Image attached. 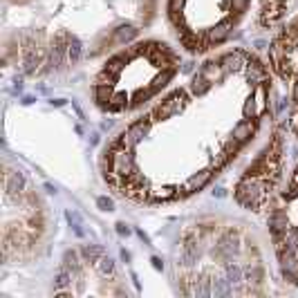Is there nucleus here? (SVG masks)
<instances>
[{
  "mask_svg": "<svg viewBox=\"0 0 298 298\" xmlns=\"http://www.w3.org/2000/svg\"><path fill=\"white\" fill-rule=\"evenodd\" d=\"M211 88H213V83L202 74V72H197V74L191 79V92L195 96H204L208 90H211Z\"/></svg>",
  "mask_w": 298,
  "mask_h": 298,
  "instance_id": "1a4fd4ad",
  "label": "nucleus"
},
{
  "mask_svg": "<svg viewBox=\"0 0 298 298\" xmlns=\"http://www.w3.org/2000/svg\"><path fill=\"white\" fill-rule=\"evenodd\" d=\"M242 115H245V119H251L253 115H258V108H255L253 96H249V99L245 101V108H242Z\"/></svg>",
  "mask_w": 298,
  "mask_h": 298,
  "instance_id": "cd10ccee",
  "label": "nucleus"
},
{
  "mask_svg": "<svg viewBox=\"0 0 298 298\" xmlns=\"http://www.w3.org/2000/svg\"><path fill=\"white\" fill-rule=\"evenodd\" d=\"M255 133V123L251 121V119H245V121H240L238 126L233 128V135L231 137L235 139V141H240V144H245V141H249L251 137H253Z\"/></svg>",
  "mask_w": 298,
  "mask_h": 298,
  "instance_id": "423d86ee",
  "label": "nucleus"
},
{
  "mask_svg": "<svg viewBox=\"0 0 298 298\" xmlns=\"http://www.w3.org/2000/svg\"><path fill=\"white\" fill-rule=\"evenodd\" d=\"M224 274H227V278H229L233 285H238V282L245 280V269L240 265H235V262H227V267H224Z\"/></svg>",
  "mask_w": 298,
  "mask_h": 298,
  "instance_id": "aec40b11",
  "label": "nucleus"
},
{
  "mask_svg": "<svg viewBox=\"0 0 298 298\" xmlns=\"http://www.w3.org/2000/svg\"><path fill=\"white\" fill-rule=\"evenodd\" d=\"M25 188H27V180L21 170H11V173L5 175V195L9 197V200L21 197L23 193H25Z\"/></svg>",
  "mask_w": 298,
  "mask_h": 298,
  "instance_id": "7ed1b4c3",
  "label": "nucleus"
},
{
  "mask_svg": "<svg viewBox=\"0 0 298 298\" xmlns=\"http://www.w3.org/2000/svg\"><path fill=\"white\" fill-rule=\"evenodd\" d=\"M184 108H186V94H184V92H173L166 101H161L160 106L153 110V119L155 121H164V119H170V117H175V115H180Z\"/></svg>",
  "mask_w": 298,
  "mask_h": 298,
  "instance_id": "f257e3e1",
  "label": "nucleus"
},
{
  "mask_svg": "<svg viewBox=\"0 0 298 298\" xmlns=\"http://www.w3.org/2000/svg\"><path fill=\"white\" fill-rule=\"evenodd\" d=\"M96 269H99V274H101L103 278H112V276H115L117 265H115V260H112L110 255H101L99 262H96Z\"/></svg>",
  "mask_w": 298,
  "mask_h": 298,
  "instance_id": "a211bd4d",
  "label": "nucleus"
},
{
  "mask_svg": "<svg viewBox=\"0 0 298 298\" xmlns=\"http://www.w3.org/2000/svg\"><path fill=\"white\" fill-rule=\"evenodd\" d=\"M282 14V2H269V5H265V9H262V23H272L276 21V18H280Z\"/></svg>",
  "mask_w": 298,
  "mask_h": 298,
  "instance_id": "6ab92c4d",
  "label": "nucleus"
},
{
  "mask_svg": "<svg viewBox=\"0 0 298 298\" xmlns=\"http://www.w3.org/2000/svg\"><path fill=\"white\" fill-rule=\"evenodd\" d=\"M292 188L298 191V170H296V175H294V180H292Z\"/></svg>",
  "mask_w": 298,
  "mask_h": 298,
  "instance_id": "4c0bfd02",
  "label": "nucleus"
},
{
  "mask_svg": "<svg viewBox=\"0 0 298 298\" xmlns=\"http://www.w3.org/2000/svg\"><path fill=\"white\" fill-rule=\"evenodd\" d=\"M251 0H231V7H233V11H238V14H245L247 9H249Z\"/></svg>",
  "mask_w": 298,
  "mask_h": 298,
  "instance_id": "c756f323",
  "label": "nucleus"
},
{
  "mask_svg": "<svg viewBox=\"0 0 298 298\" xmlns=\"http://www.w3.org/2000/svg\"><path fill=\"white\" fill-rule=\"evenodd\" d=\"M112 173L119 177H130L135 173V160L128 148H121L112 155Z\"/></svg>",
  "mask_w": 298,
  "mask_h": 298,
  "instance_id": "f03ea898",
  "label": "nucleus"
},
{
  "mask_svg": "<svg viewBox=\"0 0 298 298\" xmlns=\"http://www.w3.org/2000/svg\"><path fill=\"white\" fill-rule=\"evenodd\" d=\"M128 133H130V137H133L135 144L141 141V139L150 133V119L141 117V119H137V121H133V123H130V128H128Z\"/></svg>",
  "mask_w": 298,
  "mask_h": 298,
  "instance_id": "0eeeda50",
  "label": "nucleus"
},
{
  "mask_svg": "<svg viewBox=\"0 0 298 298\" xmlns=\"http://www.w3.org/2000/svg\"><path fill=\"white\" fill-rule=\"evenodd\" d=\"M126 54H119V56H112L110 61H108V65L106 68L110 69V72H115V74H119V72H121V68L123 65H126Z\"/></svg>",
  "mask_w": 298,
  "mask_h": 298,
  "instance_id": "393cba45",
  "label": "nucleus"
},
{
  "mask_svg": "<svg viewBox=\"0 0 298 298\" xmlns=\"http://www.w3.org/2000/svg\"><path fill=\"white\" fill-rule=\"evenodd\" d=\"M292 128L298 133V115H294V117H292Z\"/></svg>",
  "mask_w": 298,
  "mask_h": 298,
  "instance_id": "e433bc0d",
  "label": "nucleus"
},
{
  "mask_svg": "<svg viewBox=\"0 0 298 298\" xmlns=\"http://www.w3.org/2000/svg\"><path fill=\"white\" fill-rule=\"evenodd\" d=\"M229 34H231V23H222V25H215L213 29H208V43H222V41H227L229 38Z\"/></svg>",
  "mask_w": 298,
  "mask_h": 298,
  "instance_id": "ddd939ff",
  "label": "nucleus"
},
{
  "mask_svg": "<svg viewBox=\"0 0 298 298\" xmlns=\"http://www.w3.org/2000/svg\"><path fill=\"white\" fill-rule=\"evenodd\" d=\"M117 233L119 235H130V233H133V229H130L126 222H117Z\"/></svg>",
  "mask_w": 298,
  "mask_h": 298,
  "instance_id": "473e14b6",
  "label": "nucleus"
},
{
  "mask_svg": "<svg viewBox=\"0 0 298 298\" xmlns=\"http://www.w3.org/2000/svg\"><path fill=\"white\" fill-rule=\"evenodd\" d=\"M150 262H153V267L157 269V272H161V269H164V262H161L160 258H150Z\"/></svg>",
  "mask_w": 298,
  "mask_h": 298,
  "instance_id": "72a5a7b5",
  "label": "nucleus"
},
{
  "mask_svg": "<svg viewBox=\"0 0 298 298\" xmlns=\"http://www.w3.org/2000/svg\"><path fill=\"white\" fill-rule=\"evenodd\" d=\"M112 38H115V43H119V45H126V43L137 38V29H135L133 25H119L117 29H115V34H112Z\"/></svg>",
  "mask_w": 298,
  "mask_h": 298,
  "instance_id": "9b49d317",
  "label": "nucleus"
},
{
  "mask_svg": "<svg viewBox=\"0 0 298 298\" xmlns=\"http://www.w3.org/2000/svg\"><path fill=\"white\" fill-rule=\"evenodd\" d=\"M184 7V0H168V11L170 14H180Z\"/></svg>",
  "mask_w": 298,
  "mask_h": 298,
  "instance_id": "2f4dec72",
  "label": "nucleus"
},
{
  "mask_svg": "<svg viewBox=\"0 0 298 298\" xmlns=\"http://www.w3.org/2000/svg\"><path fill=\"white\" fill-rule=\"evenodd\" d=\"M231 157H233V155L224 150V153H220L218 157L213 160V166H215V168H222V166H227V164H229V160H231Z\"/></svg>",
  "mask_w": 298,
  "mask_h": 298,
  "instance_id": "c85d7f7f",
  "label": "nucleus"
},
{
  "mask_svg": "<svg viewBox=\"0 0 298 298\" xmlns=\"http://www.w3.org/2000/svg\"><path fill=\"white\" fill-rule=\"evenodd\" d=\"M81 56H83V45L76 36L69 38V45H68V61L69 63H79Z\"/></svg>",
  "mask_w": 298,
  "mask_h": 298,
  "instance_id": "f3484780",
  "label": "nucleus"
},
{
  "mask_svg": "<svg viewBox=\"0 0 298 298\" xmlns=\"http://www.w3.org/2000/svg\"><path fill=\"white\" fill-rule=\"evenodd\" d=\"M63 265L68 267L69 272H79L81 265H79V253H76L74 249H68L63 253Z\"/></svg>",
  "mask_w": 298,
  "mask_h": 298,
  "instance_id": "4be33fe9",
  "label": "nucleus"
},
{
  "mask_svg": "<svg viewBox=\"0 0 298 298\" xmlns=\"http://www.w3.org/2000/svg\"><path fill=\"white\" fill-rule=\"evenodd\" d=\"M72 285V272H69L68 267H63L59 274H56V278H54V289H65Z\"/></svg>",
  "mask_w": 298,
  "mask_h": 298,
  "instance_id": "412c9836",
  "label": "nucleus"
},
{
  "mask_svg": "<svg viewBox=\"0 0 298 298\" xmlns=\"http://www.w3.org/2000/svg\"><path fill=\"white\" fill-rule=\"evenodd\" d=\"M245 278L249 285H260L262 280H265V269H262L260 265H249L247 267V272H245Z\"/></svg>",
  "mask_w": 298,
  "mask_h": 298,
  "instance_id": "dca6fc26",
  "label": "nucleus"
},
{
  "mask_svg": "<svg viewBox=\"0 0 298 298\" xmlns=\"http://www.w3.org/2000/svg\"><path fill=\"white\" fill-rule=\"evenodd\" d=\"M233 294V282L227 276L213 278V296H231Z\"/></svg>",
  "mask_w": 298,
  "mask_h": 298,
  "instance_id": "f8f14e48",
  "label": "nucleus"
},
{
  "mask_svg": "<svg viewBox=\"0 0 298 298\" xmlns=\"http://www.w3.org/2000/svg\"><path fill=\"white\" fill-rule=\"evenodd\" d=\"M202 255V247H200V240H195V242H188V245L182 247L180 251V262L184 267H191L197 262V258Z\"/></svg>",
  "mask_w": 298,
  "mask_h": 298,
  "instance_id": "20e7f679",
  "label": "nucleus"
},
{
  "mask_svg": "<svg viewBox=\"0 0 298 298\" xmlns=\"http://www.w3.org/2000/svg\"><path fill=\"white\" fill-rule=\"evenodd\" d=\"M200 72H202V74L206 76V79L211 81V83H215V81H220V79H222L227 69H224V68H220V65H215V63H213V61H208V63H204L202 68H200Z\"/></svg>",
  "mask_w": 298,
  "mask_h": 298,
  "instance_id": "4468645a",
  "label": "nucleus"
},
{
  "mask_svg": "<svg viewBox=\"0 0 298 298\" xmlns=\"http://www.w3.org/2000/svg\"><path fill=\"white\" fill-rule=\"evenodd\" d=\"M211 175H213V170H200L197 175H193L191 180L184 184V193H195V191H202L204 186L208 184V180H211Z\"/></svg>",
  "mask_w": 298,
  "mask_h": 298,
  "instance_id": "39448f33",
  "label": "nucleus"
},
{
  "mask_svg": "<svg viewBox=\"0 0 298 298\" xmlns=\"http://www.w3.org/2000/svg\"><path fill=\"white\" fill-rule=\"evenodd\" d=\"M173 76H175V69H164V74H160V76H155L153 79V88L155 90H161Z\"/></svg>",
  "mask_w": 298,
  "mask_h": 298,
  "instance_id": "b1692460",
  "label": "nucleus"
},
{
  "mask_svg": "<svg viewBox=\"0 0 298 298\" xmlns=\"http://www.w3.org/2000/svg\"><path fill=\"white\" fill-rule=\"evenodd\" d=\"M173 197H177L173 186H164V188H157V191H155V200H173Z\"/></svg>",
  "mask_w": 298,
  "mask_h": 298,
  "instance_id": "bb28decb",
  "label": "nucleus"
},
{
  "mask_svg": "<svg viewBox=\"0 0 298 298\" xmlns=\"http://www.w3.org/2000/svg\"><path fill=\"white\" fill-rule=\"evenodd\" d=\"M182 69H184V72H191V69H193V63H191V61H188V63H184V68H182Z\"/></svg>",
  "mask_w": 298,
  "mask_h": 298,
  "instance_id": "58836bf2",
  "label": "nucleus"
},
{
  "mask_svg": "<svg viewBox=\"0 0 298 298\" xmlns=\"http://www.w3.org/2000/svg\"><path fill=\"white\" fill-rule=\"evenodd\" d=\"M112 92H115V88H112V83L108 81V83H101L99 81V85L94 88V99H96V103L99 106H110V101H112Z\"/></svg>",
  "mask_w": 298,
  "mask_h": 298,
  "instance_id": "6e6552de",
  "label": "nucleus"
},
{
  "mask_svg": "<svg viewBox=\"0 0 298 298\" xmlns=\"http://www.w3.org/2000/svg\"><path fill=\"white\" fill-rule=\"evenodd\" d=\"M96 206L101 208V211H112V208H115V202H112L110 197H96Z\"/></svg>",
  "mask_w": 298,
  "mask_h": 298,
  "instance_id": "7c9ffc66",
  "label": "nucleus"
},
{
  "mask_svg": "<svg viewBox=\"0 0 298 298\" xmlns=\"http://www.w3.org/2000/svg\"><path fill=\"white\" fill-rule=\"evenodd\" d=\"M128 106V94L126 92H119V94L112 96V101H110V110H123V108Z\"/></svg>",
  "mask_w": 298,
  "mask_h": 298,
  "instance_id": "a878e982",
  "label": "nucleus"
},
{
  "mask_svg": "<svg viewBox=\"0 0 298 298\" xmlns=\"http://www.w3.org/2000/svg\"><path fill=\"white\" fill-rule=\"evenodd\" d=\"M137 235H139V238H141V240H144V242H148V235H146L144 231H137Z\"/></svg>",
  "mask_w": 298,
  "mask_h": 298,
  "instance_id": "ea45409f",
  "label": "nucleus"
},
{
  "mask_svg": "<svg viewBox=\"0 0 298 298\" xmlns=\"http://www.w3.org/2000/svg\"><path fill=\"white\" fill-rule=\"evenodd\" d=\"M222 68L227 69V72H238V69H242V65H245V59H242V54L240 52H229L222 56Z\"/></svg>",
  "mask_w": 298,
  "mask_h": 298,
  "instance_id": "9d476101",
  "label": "nucleus"
},
{
  "mask_svg": "<svg viewBox=\"0 0 298 298\" xmlns=\"http://www.w3.org/2000/svg\"><path fill=\"white\" fill-rule=\"evenodd\" d=\"M49 103H52V106H56V108L65 106V101H63V99H52V101H49Z\"/></svg>",
  "mask_w": 298,
  "mask_h": 298,
  "instance_id": "c9c22d12",
  "label": "nucleus"
},
{
  "mask_svg": "<svg viewBox=\"0 0 298 298\" xmlns=\"http://www.w3.org/2000/svg\"><path fill=\"white\" fill-rule=\"evenodd\" d=\"M213 195H215V197H227V191H224V188H215Z\"/></svg>",
  "mask_w": 298,
  "mask_h": 298,
  "instance_id": "f704fd0d",
  "label": "nucleus"
},
{
  "mask_svg": "<svg viewBox=\"0 0 298 298\" xmlns=\"http://www.w3.org/2000/svg\"><path fill=\"white\" fill-rule=\"evenodd\" d=\"M90 144L94 146V144H99V135H92V139H90Z\"/></svg>",
  "mask_w": 298,
  "mask_h": 298,
  "instance_id": "a19ab883",
  "label": "nucleus"
},
{
  "mask_svg": "<svg viewBox=\"0 0 298 298\" xmlns=\"http://www.w3.org/2000/svg\"><path fill=\"white\" fill-rule=\"evenodd\" d=\"M65 218H68V222L72 224V229H74V233L79 235V238H83V224H81L79 213H72V211H68V213H65Z\"/></svg>",
  "mask_w": 298,
  "mask_h": 298,
  "instance_id": "5701e85b",
  "label": "nucleus"
},
{
  "mask_svg": "<svg viewBox=\"0 0 298 298\" xmlns=\"http://www.w3.org/2000/svg\"><path fill=\"white\" fill-rule=\"evenodd\" d=\"M81 255H83L85 262H99V258L103 255V247L101 245H83L81 247Z\"/></svg>",
  "mask_w": 298,
  "mask_h": 298,
  "instance_id": "2eb2a0df",
  "label": "nucleus"
}]
</instances>
